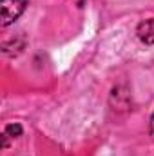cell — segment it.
<instances>
[{
    "instance_id": "3",
    "label": "cell",
    "mask_w": 154,
    "mask_h": 156,
    "mask_svg": "<svg viewBox=\"0 0 154 156\" xmlns=\"http://www.w3.org/2000/svg\"><path fill=\"white\" fill-rule=\"evenodd\" d=\"M5 134H7V136H13V138L20 136V134H22V125H18V123H9V125L5 127Z\"/></svg>"
},
{
    "instance_id": "4",
    "label": "cell",
    "mask_w": 154,
    "mask_h": 156,
    "mask_svg": "<svg viewBox=\"0 0 154 156\" xmlns=\"http://www.w3.org/2000/svg\"><path fill=\"white\" fill-rule=\"evenodd\" d=\"M151 134L154 136V115H152V118H151Z\"/></svg>"
},
{
    "instance_id": "1",
    "label": "cell",
    "mask_w": 154,
    "mask_h": 156,
    "mask_svg": "<svg viewBox=\"0 0 154 156\" xmlns=\"http://www.w3.org/2000/svg\"><path fill=\"white\" fill-rule=\"evenodd\" d=\"M0 5H2V22L0 24H2V27H7L26 11L27 0H2Z\"/></svg>"
},
{
    "instance_id": "2",
    "label": "cell",
    "mask_w": 154,
    "mask_h": 156,
    "mask_svg": "<svg viewBox=\"0 0 154 156\" xmlns=\"http://www.w3.org/2000/svg\"><path fill=\"white\" fill-rule=\"evenodd\" d=\"M136 35H138V38L142 40L143 44L152 45L154 44V18L140 22L138 27H136Z\"/></svg>"
}]
</instances>
